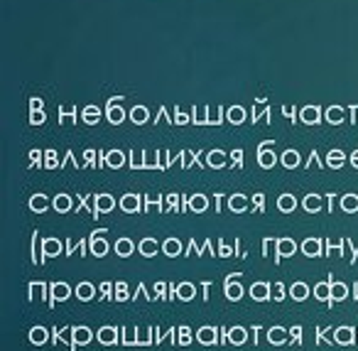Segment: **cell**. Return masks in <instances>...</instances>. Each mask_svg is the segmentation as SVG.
<instances>
[{
	"label": "cell",
	"instance_id": "obj_1",
	"mask_svg": "<svg viewBox=\"0 0 358 351\" xmlns=\"http://www.w3.org/2000/svg\"><path fill=\"white\" fill-rule=\"evenodd\" d=\"M123 101V96H113V99H108V121L113 125H118V123H123L125 121V113H123V109H115V104H120Z\"/></svg>",
	"mask_w": 358,
	"mask_h": 351
},
{
	"label": "cell",
	"instance_id": "obj_2",
	"mask_svg": "<svg viewBox=\"0 0 358 351\" xmlns=\"http://www.w3.org/2000/svg\"><path fill=\"white\" fill-rule=\"evenodd\" d=\"M302 121L309 125H317L319 121H322V111H319V106H307V109L302 111Z\"/></svg>",
	"mask_w": 358,
	"mask_h": 351
},
{
	"label": "cell",
	"instance_id": "obj_3",
	"mask_svg": "<svg viewBox=\"0 0 358 351\" xmlns=\"http://www.w3.org/2000/svg\"><path fill=\"white\" fill-rule=\"evenodd\" d=\"M130 121H133L135 125L148 123V109H143V106H135V109L130 111Z\"/></svg>",
	"mask_w": 358,
	"mask_h": 351
},
{
	"label": "cell",
	"instance_id": "obj_4",
	"mask_svg": "<svg viewBox=\"0 0 358 351\" xmlns=\"http://www.w3.org/2000/svg\"><path fill=\"white\" fill-rule=\"evenodd\" d=\"M99 118H101L99 106H89V109H84V123L94 125V123H99Z\"/></svg>",
	"mask_w": 358,
	"mask_h": 351
},
{
	"label": "cell",
	"instance_id": "obj_5",
	"mask_svg": "<svg viewBox=\"0 0 358 351\" xmlns=\"http://www.w3.org/2000/svg\"><path fill=\"white\" fill-rule=\"evenodd\" d=\"M229 121L234 125H241L245 121V111L241 109V106H234V109H229Z\"/></svg>",
	"mask_w": 358,
	"mask_h": 351
},
{
	"label": "cell",
	"instance_id": "obj_6",
	"mask_svg": "<svg viewBox=\"0 0 358 351\" xmlns=\"http://www.w3.org/2000/svg\"><path fill=\"white\" fill-rule=\"evenodd\" d=\"M327 121L331 125H338L343 121V109H338V106H334V109L327 111Z\"/></svg>",
	"mask_w": 358,
	"mask_h": 351
},
{
	"label": "cell",
	"instance_id": "obj_7",
	"mask_svg": "<svg viewBox=\"0 0 358 351\" xmlns=\"http://www.w3.org/2000/svg\"><path fill=\"white\" fill-rule=\"evenodd\" d=\"M74 116H76V109H69V111L59 109V123H74V121H79V118H74Z\"/></svg>",
	"mask_w": 358,
	"mask_h": 351
},
{
	"label": "cell",
	"instance_id": "obj_8",
	"mask_svg": "<svg viewBox=\"0 0 358 351\" xmlns=\"http://www.w3.org/2000/svg\"><path fill=\"white\" fill-rule=\"evenodd\" d=\"M282 158H285L282 163L287 165V167H294V165L299 163V155H297V150H287V153H285Z\"/></svg>",
	"mask_w": 358,
	"mask_h": 351
},
{
	"label": "cell",
	"instance_id": "obj_9",
	"mask_svg": "<svg viewBox=\"0 0 358 351\" xmlns=\"http://www.w3.org/2000/svg\"><path fill=\"white\" fill-rule=\"evenodd\" d=\"M341 163H343V153H341V150H331V153H329V165H331V167H338Z\"/></svg>",
	"mask_w": 358,
	"mask_h": 351
},
{
	"label": "cell",
	"instance_id": "obj_10",
	"mask_svg": "<svg viewBox=\"0 0 358 351\" xmlns=\"http://www.w3.org/2000/svg\"><path fill=\"white\" fill-rule=\"evenodd\" d=\"M108 165H113V167H120V165H123V155H120L118 150L108 153Z\"/></svg>",
	"mask_w": 358,
	"mask_h": 351
},
{
	"label": "cell",
	"instance_id": "obj_11",
	"mask_svg": "<svg viewBox=\"0 0 358 351\" xmlns=\"http://www.w3.org/2000/svg\"><path fill=\"white\" fill-rule=\"evenodd\" d=\"M209 165H216V167H221V165H224V153H221V150L211 153L209 155Z\"/></svg>",
	"mask_w": 358,
	"mask_h": 351
},
{
	"label": "cell",
	"instance_id": "obj_12",
	"mask_svg": "<svg viewBox=\"0 0 358 351\" xmlns=\"http://www.w3.org/2000/svg\"><path fill=\"white\" fill-rule=\"evenodd\" d=\"M30 123L32 125H42V123H45V113H42V111H32V113H30Z\"/></svg>",
	"mask_w": 358,
	"mask_h": 351
},
{
	"label": "cell",
	"instance_id": "obj_13",
	"mask_svg": "<svg viewBox=\"0 0 358 351\" xmlns=\"http://www.w3.org/2000/svg\"><path fill=\"white\" fill-rule=\"evenodd\" d=\"M273 163H275V155L263 153V150H260V165H263V167H270Z\"/></svg>",
	"mask_w": 358,
	"mask_h": 351
},
{
	"label": "cell",
	"instance_id": "obj_14",
	"mask_svg": "<svg viewBox=\"0 0 358 351\" xmlns=\"http://www.w3.org/2000/svg\"><path fill=\"white\" fill-rule=\"evenodd\" d=\"M42 104H45V101H42L40 96H32V99H30V111H42Z\"/></svg>",
	"mask_w": 358,
	"mask_h": 351
},
{
	"label": "cell",
	"instance_id": "obj_15",
	"mask_svg": "<svg viewBox=\"0 0 358 351\" xmlns=\"http://www.w3.org/2000/svg\"><path fill=\"white\" fill-rule=\"evenodd\" d=\"M32 209H35V212L37 209H45V199H42V194H37V197L32 199Z\"/></svg>",
	"mask_w": 358,
	"mask_h": 351
},
{
	"label": "cell",
	"instance_id": "obj_16",
	"mask_svg": "<svg viewBox=\"0 0 358 351\" xmlns=\"http://www.w3.org/2000/svg\"><path fill=\"white\" fill-rule=\"evenodd\" d=\"M231 209H243V197H241V194H236V197L231 199Z\"/></svg>",
	"mask_w": 358,
	"mask_h": 351
},
{
	"label": "cell",
	"instance_id": "obj_17",
	"mask_svg": "<svg viewBox=\"0 0 358 351\" xmlns=\"http://www.w3.org/2000/svg\"><path fill=\"white\" fill-rule=\"evenodd\" d=\"M307 209H319V197H317V194H312V197L307 199Z\"/></svg>",
	"mask_w": 358,
	"mask_h": 351
},
{
	"label": "cell",
	"instance_id": "obj_18",
	"mask_svg": "<svg viewBox=\"0 0 358 351\" xmlns=\"http://www.w3.org/2000/svg\"><path fill=\"white\" fill-rule=\"evenodd\" d=\"M189 116H185V113H179L177 111V118H174V123H179V125H185V123H189Z\"/></svg>",
	"mask_w": 358,
	"mask_h": 351
},
{
	"label": "cell",
	"instance_id": "obj_19",
	"mask_svg": "<svg viewBox=\"0 0 358 351\" xmlns=\"http://www.w3.org/2000/svg\"><path fill=\"white\" fill-rule=\"evenodd\" d=\"M231 158H234V165H238V167H241V158H243V150H234V153H231Z\"/></svg>",
	"mask_w": 358,
	"mask_h": 351
},
{
	"label": "cell",
	"instance_id": "obj_20",
	"mask_svg": "<svg viewBox=\"0 0 358 351\" xmlns=\"http://www.w3.org/2000/svg\"><path fill=\"white\" fill-rule=\"evenodd\" d=\"M66 207H69V202H66V197L62 194V197L57 199V209H66Z\"/></svg>",
	"mask_w": 358,
	"mask_h": 351
},
{
	"label": "cell",
	"instance_id": "obj_21",
	"mask_svg": "<svg viewBox=\"0 0 358 351\" xmlns=\"http://www.w3.org/2000/svg\"><path fill=\"white\" fill-rule=\"evenodd\" d=\"M282 113H285V116H289V121H292V123H294V121H297V118H294V116H297V113H294V111L289 109V106H285V109H282Z\"/></svg>",
	"mask_w": 358,
	"mask_h": 351
},
{
	"label": "cell",
	"instance_id": "obj_22",
	"mask_svg": "<svg viewBox=\"0 0 358 351\" xmlns=\"http://www.w3.org/2000/svg\"><path fill=\"white\" fill-rule=\"evenodd\" d=\"M30 158H32V167H35V165L40 163V158H42V155L37 153V150H32V153H30Z\"/></svg>",
	"mask_w": 358,
	"mask_h": 351
},
{
	"label": "cell",
	"instance_id": "obj_23",
	"mask_svg": "<svg viewBox=\"0 0 358 351\" xmlns=\"http://www.w3.org/2000/svg\"><path fill=\"white\" fill-rule=\"evenodd\" d=\"M358 207V199L353 197V199H346V209H356Z\"/></svg>",
	"mask_w": 358,
	"mask_h": 351
},
{
	"label": "cell",
	"instance_id": "obj_24",
	"mask_svg": "<svg viewBox=\"0 0 358 351\" xmlns=\"http://www.w3.org/2000/svg\"><path fill=\"white\" fill-rule=\"evenodd\" d=\"M47 158H50V160H47V165H50V167H55L57 160H55V153H52V150H50V153H47Z\"/></svg>",
	"mask_w": 358,
	"mask_h": 351
},
{
	"label": "cell",
	"instance_id": "obj_25",
	"mask_svg": "<svg viewBox=\"0 0 358 351\" xmlns=\"http://www.w3.org/2000/svg\"><path fill=\"white\" fill-rule=\"evenodd\" d=\"M194 209H204V199L196 197V199H194Z\"/></svg>",
	"mask_w": 358,
	"mask_h": 351
},
{
	"label": "cell",
	"instance_id": "obj_26",
	"mask_svg": "<svg viewBox=\"0 0 358 351\" xmlns=\"http://www.w3.org/2000/svg\"><path fill=\"white\" fill-rule=\"evenodd\" d=\"M282 209H292V199H282Z\"/></svg>",
	"mask_w": 358,
	"mask_h": 351
},
{
	"label": "cell",
	"instance_id": "obj_27",
	"mask_svg": "<svg viewBox=\"0 0 358 351\" xmlns=\"http://www.w3.org/2000/svg\"><path fill=\"white\" fill-rule=\"evenodd\" d=\"M353 163H356V165H358V153H353Z\"/></svg>",
	"mask_w": 358,
	"mask_h": 351
}]
</instances>
